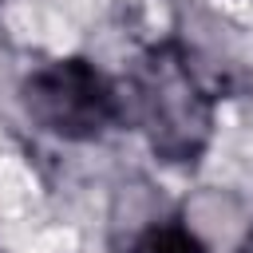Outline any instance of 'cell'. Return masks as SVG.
I'll return each mask as SVG.
<instances>
[{"label": "cell", "instance_id": "2", "mask_svg": "<svg viewBox=\"0 0 253 253\" xmlns=\"http://www.w3.org/2000/svg\"><path fill=\"white\" fill-rule=\"evenodd\" d=\"M24 115L59 142H95L123 119V95L91 59H51L20 83Z\"/></svg>", "mask_w": 253, "mask_h": 253}, {"label": "cell", "instance_id": "1", "mask_svg": "<svg viewBox=\"0 0 253 253\" xmlns=\"http://www.w3.org/2000/svg\"><path fill=\"white\" fill-rule=\"evenodd\" d=\"M126 107L154 158L166 166H198L213 142V91L178 40H158L134 59Z\"/></svg>", "mask_w": 253, "mask_h": 253}, {"label": "cell", "instance_id": "3", "mask_svg": "<svg viewBox=\"0 0 253 253\" xmlns=\"http://www.w3.org/2000/svg\"><path fill=\"white\" fill-rule=\"evenodd\" d=\"M119 253H202V245H198V237H194L182 221L166 217V221L142 225Z\"/></svg>", "mask_w": 253, "mask_h": 253}, {"label": "cell", "instance_id": "4", "mask_svg": "<svg viewBox=\"0 0 253 253\" xmlns=\"http://www.w3.org/2000/svg\"><path fill=\"white\" fill-rule=\"evenodd\" d=\"M237 253H253V233H249V237H245V241L237 245Z\"/></svg>", "mask_w": 253, "mask_h": 253}]
</instances>
